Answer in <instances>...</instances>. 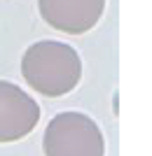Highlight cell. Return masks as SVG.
<instances>
[{
  "instance_id": "1",
  "label": "cell",
  "mask_w": 152,
  "mask_h": 156,
  "mask_svg": "<svg viewBox=\"0 0 152 156\" xmlns=\"http://www.w3.org/2000/svg\"><path fill=\"white\" fill-rule=\"evenodd\" d=\"M21 75L35 93L61 98L82 79V61L70 44L59 40H40L21 58Z\"/></svg>"
},
{
  "instance_id": "2",
  "label": "cell",
  "mask_w": 152,
  "mask_h": 156,
  "mask_svg": "<svg viewBox=\"0 0 152 156\" xmlns=\"http://www.w3.org/2000/svg\"><path fill=\"white\" fill-rule=\"evenodd\" d=\"M45 156H106L101 126L84 112H59L42 135Z\"/></svg>"
},
{
  "instance_id": "3",
  "label": "cell",
  "mask_w": 152,
  "mask_h": 156,
  "mask_svg": "<svg viewBox=\"0 0 152 156\" xmlns=\"http://www.w3.org/2000/svg\"><path fill=\"white\" fill-rule=\"evenodd\" d=\"M40 105L17 84L0 79V144L19 142L35 130Z\"/></svg>"
},
{
  "instance_id": "4",
  "label": "cell",
  "mask_w": 152,
  "mask_h": 156,
  "mask_svg": "<svg viewBox=\"0 0 152 156\" xmlns=\"http://www.w3.org/2000/svg\"><path fill=\"white\" fill-rule=\"evenodd\" d=\"M47 26L66 35H84L103 16L106 0H38Z\"/></svg>"
}]
</instances>
